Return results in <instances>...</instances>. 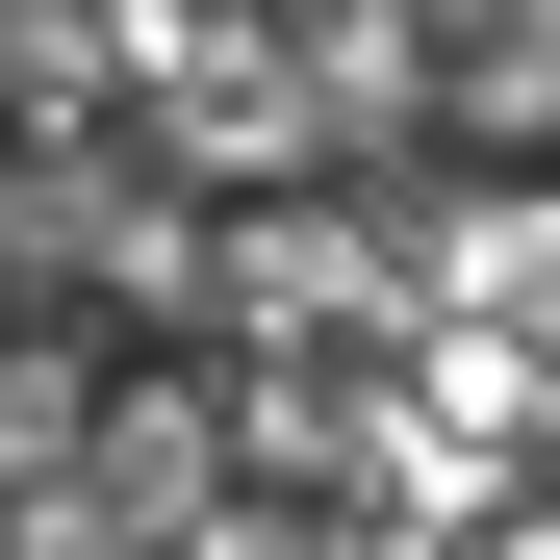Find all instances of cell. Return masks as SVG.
I'll return each mask as SVG.
<instances>
[{"label":"cell","instance_id":"6da1fadb","mask_svg":"<svg viewBox=\"0 0 560 560\" xmlns=\"http://www.w3.org/2000/svg\"><path fill=\"white\" fill-rule=\"evenodd\" d=\"M458 103H485V128H560V0H485V51H458Z\"/></svg>","mask_w":560,"mask_h":560}]
</instances>
